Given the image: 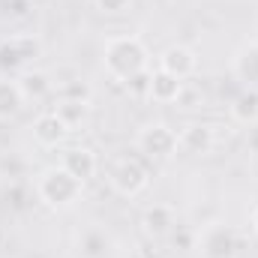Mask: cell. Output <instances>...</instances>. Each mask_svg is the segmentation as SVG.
<instances>
[{"label": "cell", "mask_w": 258, "mask_h": 258, "mask_svg": "<svg viewBox=\"0 0 258 258\" xmlns=\"http://www.w3.org/2000/svg\"><path fill=\"white\" fill-rule=\"evenodd\" d=\"M129 93H135V96H144L147 99V90H150V69L147 72H141V75H135L132 81H126Z\"/></svg>", "instance_id": "23"}, {"label": "cell", "mask_w": 258, "mask_h": 258, "mask_svg": "<svg viewBox=\"0 0 258 258\" xmlns=\"http://www.w3.org/2000/svg\"><path fill=\"white\" fill-rule=\"evenodd\" d=\"M141 228L150 237H168L177 228V210L174 204H150L141 216Z\"/></svg>", "instance_id": "10"}, {"label": "cell", "mask_w": 258, "mask_h": 258, "mask_svg": "<svg viewBox=\"0 0 258 258\" xmlns=\"http://www.w3.org/2000/svg\"><path fill=\"white\" fill-rule=\"evenodd\" d=\"M24 105V96L18 90V81L0 75V120H12Z\"/></svg>", "instance_id": "17"}, {"label": "cell", "mask_w": 258, "mask_h": 258, "mask_svg": "<svg viewBox=\"0 0 258 258\" xmlns=\"http://www.w3.org/2000/svg\"><path fill=\"white\" fill-rule=\"evenodd\" d=\"M195 246L204 258H237V234L225 222H207L198 231Z\"/></svg>", "instance_id": "6"}, {"label": "cell", "mask_w": 258, "mask_h": 258, "mask_svg": "<svg viewBox=\"0 0 258 258\" xmlns=\"http://www.w3.org/2000/svg\"><path fill=\"white\" fill-rule=\"evenodd\" d=\"M249 225H252V231L258 234V204L252 207V213H249Z\"/></svg>", "instance_id": "25"}, {"label": "cell", "mask_w": 258, "mask_h": 258, "mask_svg": "<svg viewBox=\"0 0 258 258\" xmlns=\"http://www.w3.org/2000/svg\"><path fill=\"white\" fill-rule=\"evenodd\" d=\"M36 198L45 204V207H51V210H66V207H72L81 192H84V180H78V177H72L69 171H66L63 165H51V168H45L39 177H36Z\"/></svg>", "instance_id": "2"}, {"label": "cell", "mask_w": 258, "mask_h": 258, "mask_svg": "<svg viewBox=\"0 0 258 258\" xmlns=\"http://www.w3.org/2000/svg\"><path fill=\"white\" fill-rule=\"evenodd\" d=\"M171 246L174 249H180V252H189V249H195V240H198V231H189V228H183V225H177L171 234Z\"/></svg>", "instance_id": "21"}, {"label": "cell", "mask_w": 258, "mask_h": 258, "mask_svg": "<svg viewBox=\"0 0 258 258\" xmlns=\"http://www.w3.org/2000/svg\"><path fill=\"white\" fill-rule=\"evenodd\" d=\"M60 165H63L72 177H78V180H90V177L96 174V168H99V159H96V153H93L90 147H84V144H72V147H66L63 150Z\"/></svg>", "instance_id": "11"}, {"label": "cell", "mask_w": 258, "mask_h": 258, "mask_svg": "<svg viewBox=\"0 0 258 258\" xmlns=\"http://www.w3.org/2000/svg\"><path fill=\"white\" fill-rule=\"evenodd\" d=\"M102 63H105V72H108L117 84H126L135 75L147 72L150 54H147V45H144L138 36H132V33H117V36H108V39H105Z\"/></svg>", "instance_id": "1"}, {"label": "cell", "mask_w": 258, "mask_h": 258, "mask_svg": "<svg viewBox=\"0 0 258 258\" xmlns=\"http://www.w3.org/2000/svg\"><path fill=\"white\" fill-rule=\"evenodd\" d=\"M249 147L258 150V123H255V126H249Z\"/></svg>", "instance_id": "24"}, {"label": "cell", "mask_w": 258, "mask_h": 258, "mask_svg": "<svg viewBox=\"0 0 258 258\" xmlns=\"http://www.w3.org/2000/svg\"><path fill=\"white\" fill-rule=\"evenodd\" d=\"M15 81H18V90H21L24 102H42L45 96L54 93V81H51L45 72H39V69H27V72H21Z\"/></svg>", "instance_id": "14"}, {"label": "cell", "mask_w": 258, "mask_h": 258, "mask_svg": "<svg viewBox=\"0 0 258 258\" xmlns=\"http://www.w3.org/2000/svg\"><path fill=\"white\" fill-rule=\"evenodd\" d=\"M234 78L243 87H255L258 90V39L246 42L243 48H237V54H234Z\"/></svg>", "instance_id": "15"}, {"label": "cell", "mask_w": 258, "mask_h": 258, "mask_svg": "<svg viewBox=\"0 0 258 258\" xmlns=\"http://www.w3.org/2000/svg\"><path fill=\"white\" fill-rule=\"evenodd\" d=\"M180 111H192V108H201L204 105V90L192 84V81H183V90H180V96H177V102H174Z\"/></svg>", "instance_id": "20"}, {"label": "cell", "mask_w": 258, "mask_h": 258, "mask_svg": "<svg viewBox=\"0 0 258 258\" xmlns=\"http://www.w3.org/2000/svg\"><path fill=\"white\" fill-rule=\"evenodd\" d=\"M213 144H216V132L210 123H186V126L177 132V150H183V153H192V156H204V153H210L213 150Z\"/></svg>", "instance_id": "9"}, {"label": "cell", "mask_w": 258, "mask_h": 258, "mask_svg": "<svg viewBox=\"0 0 258 258\" xmlns=\"http://www.w3.org/2000/svg\"><path fill=\"white\" fill-rule=\"evenodd\" d=\"M57 99H75V102H90L93 99V90L87 81L81 78H72V81H60L57 84Z\"/></svg>", "instance_id": "19"}, {"label": "cell", "mask_w": 258, "mask_h": 258, "mask_svg": "<svg viewBox=\"0 0 258 258\" xmlns=\"http://www.w3.org/2000/svg\"><path fill=\"white\" fill-rule=\"evenodd\" d=\"M228 114H231V120H234L237 126H246V129L255 126L258 123V90L255 87H243V90L234 96Z\"/></svg>", "instance_id": "16"}, {"label": "cell", "mask_w": 258, "mask_h": 258, "mask_svg": "<svg viewBox=\"0 0 258 258\" xmlns=\"http://www.w3.org/2000/svg\"><path fill=\"white\" fill-rule=\"evenodd\" d=\"M60 258H69V255H60Z\"/></svg>", "instance_id": "26"}, {"label": "cell", "mask_w": 258, "mask_h": 258, "mask_svg": "<svg viewBox=\"0 0 258 258\" xmlns=\"http://www.w3.org/2000/svg\"><path fill=\"white\" fill-rule=\"evenodd\" d=\"M60 117H63V123L69 129H78L87 123V117H90V102H75V99H60L57 102V108H54Z\"/></svg>", "instance_id": "18"}, {"label": "cell", "mask_w": 258, "mask_h": 258, "mask_svg": "<svg viewBox=\"0 0 258 258\" xmlns=\"http://www.w3.org/2000/svg\"><path fill=\"white\" fill-rule=\"evenodd\" d=\"M111 246V234L99 225H90L78 234V258H108Z\"/></svg>", "instance_id": "13"}, {"label": "cell", "mask_w": 258, "mask_h": 258, "mask_svg": "<svg viewBox=\"0 0 258 258\" xmlns=\"http://www.w3.org/2000/svg\"><path fill=\"white\" fill-rule=\"evenodd\" d=\"M42 54V42L33 33H12L0 39V75L12 78L27 72V66Z\"/></svg>", "instance_id": "3"}, {"label": "cell", "mask_w": 258, "mask_h": 258, "mask_svg": "<svg viewBox=\"0 0 258 258\" xmlns=\"http://www.w3.org/2000/svg\"><path fill=\"white\" fill-rule=\"evenodd\" d=\"M135 147L138 153L144 156H153V159H168L177 153V132L162 123V120H153V123H144L135 135Z\"/></svg>", "instance_id": "5"}, {"label": "cell", "mask_w": 258, "mask_h": 258, "mask_svg": "<svg viewBox=\"0 0 258 258\" xmlns=\"http://www.w3.org/2000/svg\"><path fill=\"white\" fill-rule=\"evenodd\" d=\"M30 129H33V141H36L39 147H45V150L60 147L66 138H69V132H72L57 111H42V114H36V120L30 123Z\"/></svg>", "instance_id": "7"}, {"label": "cell", "mask_w": 258, "mask_h": 258, "mask_svg": "<svg viewBox=\"0 0 258 258\" xmlns=\"http://www.w3.org/2000/svg\"><path fill=\"white\" fill-rule=\"evenodd\" d=\"M159 69L180 78V81H189L198 69V57L189 45H168L162 54H159Z\"/></svg>", "instance_id": "8"}, {"label": "cell", "mask_w": 258, "mask_h": 258, "mask_svg": "<svg viewBox=\"0 0 258 258\" xmlns=\"http://www.w3.org/2000/svg\"><path fill=\"white\" fill-rule=\"evenodd\" d=\"M180 90H183V81L180 78L162 72L159 66L150 72V90H147V99L150 102H156V105H174L177 96H180Z\"/></svg>", "instance_id": "12"}, {"label": "cell", "mask_w": 258, "mask_h": 258, "mask_svg": "<svg viewBox=\"0 0 258 258\" xmlns=\"http://www.w3.org/2000/svg\"><path fill=\"white\" fill-rule=\"evenodd\" d=\"M108 186L123 198H135L147 186V168L135 156H117L108 168Z\"/></svg>", "instance_id": "4"}, {"label": "cell", "mask_w": 258, "mask_h": 258, "mask_svg": "<svg viewBox=\"0 0 258 258\" xmlns=\"http://www.w3.org/2000/svg\"><path fill=\"white\" fill-rule=\"evenodd\" d=\"M102 15H126L132 9V0H93Z\"/></svg>", "instance_id": "22"}]
</instances>
